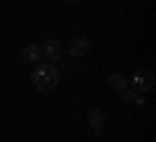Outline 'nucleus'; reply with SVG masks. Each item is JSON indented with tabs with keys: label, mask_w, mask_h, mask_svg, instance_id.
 Wrapping results in <instances>:
<instances>
[{
	"label": "nucleus",
	"mask_w": 156,
	"mask_h": 142,
	"mask_svg": "<svg viewBox=\"0 0 156 142\" xmlns=\"http://www.w3.org/2000/svg\"><path fill=\"white\" fill-rule=\"evenodd\" d=\"M31 83L39 93H52L60 85V70H57L52 62H42V65H34L31 72Z\"/></svg>",
	"instance_id": "obj_1"
},
{
	"label": "nucleus",
	"mask_w": 156,
	"mask_h": 142,
	"mask_svg": "<svg viewBox=\"0 0 156 142\" xmlns=\"http://www.w3.org/2000/svg\"><path fill=\"white\" fill-rule=\"evenodd\" d=\"M128 83H130V88H135L138 93H148L151 88H154L156 78H154V72H151V70H135L133 75L128 78Z\"/></svg>",
	"instance_id": "obj_2"
},
{
	"label": "nucleus",
	"mask_w": 156,
	"mask_h": 142,
	"mask_svg": "<svg viewBox=\"0 0 156 142\" xmlns=\"http://www.w3.org/2000/svg\"><path fill=\"white\" fill-rule=\"evenodd\" d=\"M91 52V41L86 36H78L70 41V47H68V54L73 57V60H81V57H86Z\"/></svg>",
	"instance_id": "obj_3"
},
{
	"label": "nucleus",
	"mask_w": 156,
	"mask_h": 142,
	"mask_svg": "<svg viewBox=\"0 0 156 142\" xmlns=\"http://www.w3.org/2000/svg\"><path fill=\"white\" fill-rule=\"evenodd\" d=\"M42 57H44L47 62H60V57H62V44L57 41V39H47L44 47H42Z\"/></svg>",
	"instance_id": "obj_4"
},
{
	"label": "nucleus",
	"mask_w": 156,
	"mask_h": 142,
	"mask_svg": "<svg viewBox=\"0 0 156 142\" xmlns=\"http://www.w3.org/2000/svg\"><path fill=\"white\" fill-rule=\"evenodd\" d=\"M89 124H91V129L99 134V132L104 129V124H107V111L99 109V106H96V109H91V111H89Z\"/></svg>",
	"instance_id": "obj_5"
},
{
	"label": "nucleus",
	"mask_w": 156,
	"mask_h": 142,
	"mask_svg": "<svg viewBox=\"0 0 156 142\" xmlns=\"http://www.w3.org/2000/svg\"><path fill=\"white\" fill-rule=\"evenodd\" d=\"M21 57H23V62H42L44 57H42V47H37V44H26L21 49Z\"/></svg>",
	"instance_id": "obj_6"
},
{
	"label": "nucleus",
	"mask_w": 156,
	"mask_h": 142,
	"mask_svg": "<svg viewBox=\"0 0 156 142\" xmlns=\"http://www.w3.org/2000/svg\"><path fill=\"white\" fill-rule=\"evenodd\" d=\"M107 85H109L112 91H117V93H122L125 88H130V83H128V78H125L122 72H112V75L107 78Z\"/></svg>",
	"instance_id": "obj_7"
},
{
	"label": "nucleus",
	"mask_w": 156,
	"mask_h": 142,
	"mask_svg": "<svg viewBox=\"0 0 156 142\" xmlns=\"http://www.w3.org/2000/svg\"><path fill=\"white\" fill-rule=\"evenodd\" d=\"M120 96H122V101H125V104H130V106H143V104H146L143 93H138L135 88H125Z\"/></svg>",
	"instance_id": "obj_8"
},
{
	"label": "nucleus",
	"mask_w": 156,
	"mask_h": 142,
	"mask_svg": "<svg viewBox=\"0 0 156 142\" xmlns=\"http://www.w3.org/2000/svg\"><path fill=\"white\" fill-rule=\"evenodd\" d=\"M65 3H81V0H65Z\"/></svg>",
	"instance_id": "obj_9"
}]
</instances>
